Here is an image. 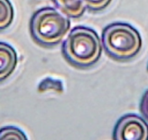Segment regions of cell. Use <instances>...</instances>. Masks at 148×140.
<instances>
[{"mask_svg":"<svg viewBox=\"0 0 148 140\" xmlns=\"http://www.w3.org/2000/svg\"><path fill=\"white\" fill-rule=\"evenodd\" d=\"M102 53V45L97 33L83 26L74 27L62 45L64 58L73 67L87 69L98 62Z\"/></svg>","mask_w":148,"mask_h":140,"instance_id":"obj_1","label":"cell"},{"mask_svg":"<svg viewBox=\"0 0 148 140\" xmlns=\"http://www.w3.org/2000/svg\"><path fill=\"white\" fill-rule=\"evenodd\" d=\"M71 28V21L62 12L50 7L37 10L30 20V34L34 42L44 48L60 43Z\"/></svg>","mask_w":148,"mask_h":140,"instance_id":"obj_2","label":"cell"},{"mask_svg":"<svg viewBox=\"0 0 148 140\" xmlns=\"http://www.w3.org/2000/svg\"><path fill=\"white\" fill-rule=\"evenodd\" d=\"M102 43L108 55L119 61L132 59L142 49V40L139 31L126 23H113L105 27Z\"/></svg>","mask_w":148,"mask_h":140,"instance_id":"obj_3","label":"cell"},{"mask_svg":"<svg viewBox=\"0 0 148 140\" xmlns=\"http://www.w3.org/2000/svg\"><path fill=\"white\" fill-rule=\"evenodd\" d=\"M113 140H148V124L136 114H126L119 118L114 127Z\"/></svg>","mask_w":148,"mask_h":140,"instance_id":"obj_4","label":"cell"},{"mask_svg":"<svg viewBox=\"0 0 148 140\" xmlns=\"http://www.w3.org/2000/svg\"><path fill=\"white\" fill-rule=\"evenodd\" d=\"M18 55L13 47L0 42V83L12 75L18 65Z\"/></svg>","mask_w":148,"mask_h":140,"instance_id":"obj_5","label":"cell"},{"mask_svg":"<svg viewBox=\"0 0 148 140\" xmlns=\"http://www.w3.org/2000/svg\"><path fill=\"white\" fill-rule=\"evenodd\" d=\"M61 12L68 18H79L84 15L86 8L82 0H52Z\"/></svg>","mask_w":148,"mask_h":140,"instance_id":"obj_6","label":"cell"},{"mask_svg":"<svg viewBox=\"0 0 148 140\" xmlns=\"http://www.w3.org/2000/svg\"><path fill=\"white\" fill-rule=\"evenodd\" d=\"M14 10L9 0H0V31L7 29L12 24Z\"/></svg>","mask_w":148,"mask_h":140,"instance_id":"obj_7","label":"cell"},{"mask_svg":"<svg viewBox=\"0 0 148 140\" xmlns=\"http://www.w3.org/2000/svg\"><path fill=\"white\" fill-rule=\"evenodd\" d=\"M0 140H28V138L19 128L8 125L0 129Z\"/></svg>","mask_w":148,"mask_h":140,"instance_id":"obj_8","label":"cell"},{"mask_svg":"<svg viewBox=\"0 0 148 140\" xmlns=\"http://www.w3.org/2000/svg\"><path fill=\"white\" fill-rule=\"evenodd\" d=\"M86 8L93 12H98L106 8L112 0H82Z\"/></svg>","mask_w":148,"mask_h":140,"instance_id":"obj_9","label":"cell"},{"mask_svg":"<svg viewBox=\"0 0 148 140\" xmlns=\"http://www.w3.org/2000/svg\"><path fill=\"white\" fill-rule=\"evenodd\" d=\"M139 110L144 118L148 121V89L142 95L139 104Z\"/></svg>","mask_w":148,"mask_h":140,"instance_id":"obj_10","label":"cell"},{"mask_svg":"<svg viewBox=\"0 0 148 140\" xmlns=\"http://www.w3.org/2000/svg\"><path fill=\"white\" fill-rule=\"evenodd\" d=\"M147 71H148V64H147Z\"/></svg>","mask_w":148,"mask_h":140,"instance_id":"obj_11","label":"cell"}]
</instances>
